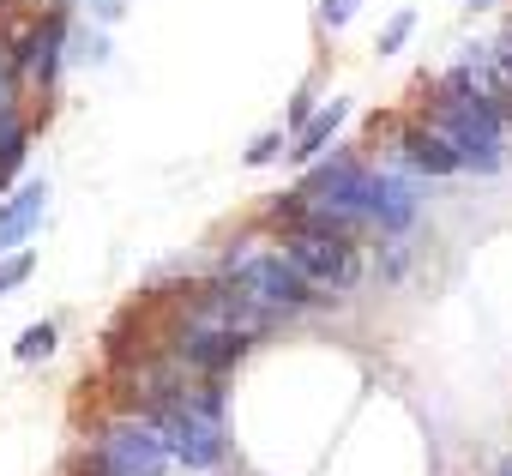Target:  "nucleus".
<instances>
[{"mask_svg": "<svg viewBox=\"0 0 512 476\" xmlns=\"http://www.w3.org/2000/svg\"><path fill=\"white\" fill-rule=\"evenodd\" d=\"M302 199H314V205H326V211H368V175L350 163V157H338V163H326L308 187H302Z\"/></svg>", "mask_w": 512, "mask_h": 476, "instance_id": "423d86ee", "label": "nucleus"}, {"mask_svg": "<svg viewBox=\"0 0 512 476\" xmlns=\"http://www.w3.org/2000/svg\"><path fill=\"white\" fill-rule=\"evenodd\" d=\"M43 205H49V187L43 181H31L13 205H0V254H7L13 242H25V235L43 223Z\"/></svg>", "mask_w": 512, "mask_h": 476, "instance_id": "6e6552de", "label": "nucleus"}, {"mask_svg": "<svg viewBox=\"0 0 512 476\" xmlns=\"http://www.w3.org/2000/svg\"><path fill=\"white\" fill-rule=\"evenodd\" d=\"M434 133L476 169H494L500 163V115L488 109V97H476L464 79H452L434 103Z\"/></svg>", "mask_w": 512, "mask_h": 476, "instance_id": "f257e3e1", "label": "nucleus"}, {"mask_svg": "<svg viewBox=\"0 0 512 476\" xmlns=\"http://www.w3.org/2000/svg\"><path fill=\"white\" fill-rule=\"evenodd\" d=\"M350 13H356V0H320V19L338 31V25H350Z\"/></svg>", "mask_w": 512, "mask_h": 476, "instance_id": "f3484780", "label": "nucleus"}, {"mask_svg": "<svg viewBox=\"0 0 512 476\" xmlns=\"http://www.w3.org/2000/svg\"><path fill=\"white\" fill-rule=\"evenodd\" d=\"M290 266H296L302 278H320V284H338V290L356 284V272H362L350 235H344V229H326V223H302V229L290 235Z\"/></svg>", "mask_w": 512, "mask_h": 476, "instance_id": "f03ea898", "label": "nucleus"}, {"mask_svg": "<svg viewBox=\"0 0 512 476\" xmlns=\"http://www.w3.org/2000/svg\"><path fill=\"white\" fill-rule=\"evenodd\" d=\"M25 151H31V139H25L19 127H0V181H7V175L25 163Z\"/></svg>", "mask_w": 512, "mask_h": 476, "instance_id": "f8f14e48", "label": "nucleus"}, {"mask_svg": "<svg viewBox=\"0 0 512 476\" xmlns=\"http://www.w3.org/2000/svg\"><path fill=\"white\" fill-rule=\"evenodd\" d=\"M500 79L512 85V37H506V49H500Z\"/></svg>", "mask_w": 512, "mask_h": 476, "instance_id": "a211bd4d", "label": "nucleus"}, {"mask_svg": "<svg viewBox=\"0 0 512 476\" xmlns=\"http://www.w3.org/2000/svg\"><path fill=\"white\" fill-rule=\"evenodd\" d=\"M338 121H344V97H332V103H326V109H320V115L302 127V139H296V157H320V151H326V139L338 133Z\"/></svg>", "mask_w": 512, "mask_h": 476, "instance_id": "9b49d317", "label": "nucleus"}, {"mask_svg": "<svg viewBox=\"0 0 512 476\" xmlns=\"http://www.w3.org/2000/svg\"><path fill=\"white\" fill-rule=\"evenodd\" d=\"M404 145H410V163H416V169H428V175H458V169H464V157H458V151H452L434 127L410 133Z\"/></svg>", "mask_w": 512, "mask_h": 476, "instance_id": "9d476101", "label": "nucleus"}, {"mask_svg": "<svg viewBox=\"0 0 512 476\" xmlns=\"http://www.w3.org/2000/svg\"><path fill=\"white\" fill-rule=\"evenodd\" d=\"M241 290H247V296H260L266 308H302V302H308V278H302L284 254L247 260V266H241Z\"/></svg>", "mask_w": 512, "mask_h": 476, "instance_id": "39448f33", "label": "nucleus"}, {"mask_svg": "<svg viewBox=\"0 0 512 476\" xmlns=\"http://www.w3.org/2000/svg\"><path fill=\"white\" fill-rule=\"evenodd\" d=\"M25 278H31V254H13L7 266H0V296H7L13 284H25Z\"/></svg>", "mask_w": 512, "mask_h": 476, "instance_id": "2eb2a0df", "label": "nucleus"}, {"mask_svg": "<svg viewBox=\"0 0 512 476\" xmlns=\"http://www.w3.org/2000/svg\"><path fill=\"white\" fill-rule=\"evenodd\" d=\"M157 422H163L157 440H163L169 458H181L193 470H205V464L223 458V434H217V416L211 410H199V404H157Z\"/></svg>", "mask_w": 512, "mask_h": 476, "instance_id": "7ed1b4c3", "label": "nucleus"}, {"mask_svg": "<svg viewBox=\"0 0 512 476\" xmlns=\"http://www.w3.org/2000/svg\"><path fill=\"white\" fill-rule=\"evenodd\" d=\"M163 458L169 452L151 428H115V434H103V452H97L91 476H157Z\"/></svg>", "mask_w": 512, "mask_h": 476, "instance_id": "20e7f679", "label": "nucleus"}, {"mask_svg": "<svg viewBox=\"0 0 512 476\" xmlns=\"http://www.w3.org/2000/svg\"><path fill=\"white\" fill-rule=\"evenodd\" d=\"M410 25H416V19H410V13H398V19L386 25V37H380V55H392V49H398V43L410 37Z\"/></svg>", "mask_w": 512, "mask_h": 476, "instance_id": "dca6fc26", "label": "nucleus"}, {"mask_svg": "<svg viewBox=\"0 0 512 476\" xmlns=\"http://www.w3.org/2000/svg\"><path fill=\"white\" fill-rule=\"evenodd\" d=\"M49 350H55V326L43 320V326H25V338H19L13 356H19V362H37V356H49Z\"/></svg>", "mask_w": 512, "mask_h": 476, "instance_id": "4468645a", "label": "nucleus"}, {"mask_svg": "<svg viewBox=\"0 0 512 476\" xmlns=\"http://www.w3.org/2000/svg\"><path fill=\"white\" fill-rule=\"evenodd\" d=\"M368 211H374L386 229H404V223L416 217V199H410V187H404V181L380 175V181H368Z\"/></svg>", "mask_w": 512, "mask_h": 476, "instance_id": "1a4fd4ad", "label": "nucleus"}, {"mask_svg": "<svg viewBox=\"0 0 512 476\" xmlns=\"http://www.w3.org/2000/svg\"><path fill=\"white\" fill-rule=\"evenodd\" d=\"M55 43H61V25H49L43 37H31V49H25V67H31V73H49V67H55Z\"/></svg>", "mask_w": 512, "mask_h": 476, "instance_id": "ddd939ff", "label": "nucleus"}, {"mask_svg": "<svg viewBox=\"0 0 512 476\" xmlns=\"http://www.w3.org/2000/svg\"><path fill=\"white\" fill-rule=\"evenodd\" d=\"M470 7H488V0H470Z\"/></svg>", "mask_w": 512, "mask_h": 476, "instance_id": "6ab92c4d", "label": "nucleus"}, {"mask_svg": "<svg viewBox=\"0 0 512 476\" xmlns=\"http://www.w3.org/2000/svg\"><path fill=\"white\" fill-rule=\"evenodd\" d=\"M181 350H187V362H193V368H205V374H223L229 362H241V350H247V332H241V326L187 332V338H181Z\"/></svg>", "mask_w": 512, "mask_h": 476, "instance_id": "0eeeda50", "label": "nucleus"}]
</instances>
